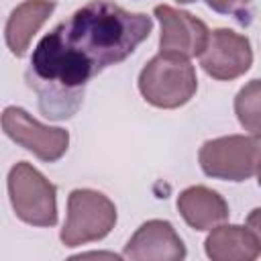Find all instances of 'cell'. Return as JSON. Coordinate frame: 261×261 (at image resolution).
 Returning a JSON list of instances; mask_svg holds the SVG:
<instances>
[{"instance_id": "9a60e30c", "label": "cell", "mask_w": 261, "mask_h": 261, "mask_svg": "<svg viewBox=\"0 0 261 261\" xmlns=\"http://www.w3.org/2000/svg\"><path fill=\"white\" fill-rule=\"evenodd\" d=\"M247 226L253 230V234L257 237V241H259V245H261V208H255V210L249 212V216H247Z\"/></svg>"}, {"instance_id": "7c38bea8", "label": "cell", "mask_w": 261, "mask_h": 261, "mask_svg": "<svg viewBox=\"0 0 261 261\" xmlns=\"http://www.w3.org/2000/svg\"><path fill=\"white\" fill-rule=\"evenodd\" d=\"M53 10H55L53 0H24L10 12L4 37L12 55L22 57L27 53L33 37L45 24V20L51 16Z\"/></svg>"}, {"instance_id": "8992f818", "label": "cell", "mask_w": 261, "mask_h": 261, "mask_svg": "<svg viewBox=\"0 0 261 261\" xmlns=\"http://www.w3.org/2000/svg\"><path fill=\"white\" fill-rule=\"evenodd\" d=\"M2 128L16 145L31 151L41 161L61 159L69 147V133L59 126H47L33 118L24 108L8 106L2 112Z\"/></svg>"}, {"instance_id": "3957f363", "label": "cell", "mask_w": 261, "mask_h": 261, "mask_svg": "<svg viewBox=\"0 0 261 261\" xmlns=\"http://www.w3.org/2000/svg\"><path fill=\"white\" fill-rule=\"evenodd\" d=\"M8 196L22 222L33 226L57 222V188L31 163L18 161L8 171Z\"/></svg>"}, {"instance_id": "e0dca14e", "label": "cell", "mask_w": 261, "mask_h": 261, "mask_svg": "<svg viewBox=\"0 0 261 261\" xmlns=\"http://www.w3.org/2000/svg\"><path fill=\"white\" fill-rule=\"evenodd\" d=\"M257 184H259V188H261V163H259V167H257Z\"/></svg>"}, {"instance_id": "2e32d148", "label": "cell", "mask_w": 261, "mask_h": 261, "mask_svg": "<svg viewBox=\"0 0 261 261\" xmlns=\"http://www.w3.org/2000/svg\"><path fill=\"white\" fill-rule=\"evenodd\" d=\"M80 257H116V255H108V253H86V255H80Z\"/></svg>"}, {"instance_id": "ba28073f", "label": "cell", "mask_w": 261, "mask_h": 261, "mask_svg": "<svg viewBox=\"0 0 261 261\" xmlns=\"http://www.w3.org/2000/svg\"><path fill=\"white\" fill-rule=\"evenodd\" d=\"M153 14L161 22L159 53L181 55L186 59L200 57L208 45V27L186 10H177L169 4L155 6Z\"/></svg>"}, {"instance_id": "52a82bcc", "label": "cell", "mask_w": 261, "mask_h": 261, "mask_svg": "<svg viewBox=\"0 0 261 261\" xmlns=\"http://www.w3.org/2000/svg\"><path fill=\"white\" fill-rule=\"evenodd\" d=\"M253 63V49L245 35L232 29H214L208 45L200 55L202 69L220 82H230L249 71Z\"/></svg>"}, {"instance_id": "277c9868", "label": "cell", "mask_w": 261, "mask_h": 261, "mask_svg": "<svg viewBox=\"0 0 261 261\" xmlns=\"http://www.w3.org/2000/svg\"><path fill=\"white\" fill-rule=\"evenodd\" d=\"M198 161L208 177L245 181L257 173L261 163V137L228 135L210 139L200 147Z\"/></svg>"}, {"instance_id": "8fae6325", "label": "cell", "mask_w": 261, "mask_h": 261, "mask_svg": "<svg viewBox=\"0 0 261 261\" xmlns=\"http://www.w3.org/2000/svg\"><path fill=\"white\" fill-rule=\"evenodd\" d=\"M212 261H253L261 255V245L249 226L218 224L204 241Z\"/></svg>"}, {"instance_id": "30bf717a", "label": "cell", "mask_w": 261, "mask_h": 261, "mask_svg": "<svg viewBox=\"0 0 261 261\" xmlns=\"http://www.w3.org/2000/svg\"><path fill=\"white\" fill-rule=\"evenodd\" d=\"M177 210L181 218L196 230H212L228 218L226 200L206 186L186 188L177 196Z\"/></svg>"}, {"instance_id": "9c48e42d", "label": "cell", "mask_w": 261, "mask_h": 261, "mask_svg": "<svg viewBox=\"0 0 261 261\" xmlns=\"http://www.w3.org/2000/svg\"><path fill=\"white\" fill-rule=\"evenodd\" d=\"M124 259L133 261H181L186 245L167 220H147L128 239Z\"/></svg>"}, {"instance_id": "ac0fdd59", "label": "cell", "mask_w": 261, "mask_h": 261, "mask_svg": "<svg viewBox=\"0 0 261 261\" xmlns=\"http://www.w3.org/2000/svg\"><path fill=\"white\" fill-rule=\"evenodd\" d=\"M179 4H190V2H196V0H177Z\"/></svg>"}, {"instance_id": "6da1fadb", "label": "cell", "mask_w": 261, "mask_h": 261, "mask_svg": "<svg viewBox=\"0 0 261 261\" xmlns=\"http://www.w3.org/2000/svg\"><path fill=\"white\" fill-rule=\"evenodd\" d=\"M153 20L108 0H90L51 29L35 47L27 84L39 96L41 112L65 120L82 104L86 84L124 61L151 33Z\"/></svg>"}, {"instance_id": "5bb4252c", "label": "cell", "mask_w": 261, "mask_h": 261, "mask_svg": "<svg viewBox=\"0 0 261 261\" xmlns=\"http://www.w3.org/2000/svg\"><path fill=\"white\" fill-rule=\"evenodd\" d=\"M253 0H206V4L220 14H230L241 22H249V8Z\"/></svg>"}, {"instance_id": "7a4b0ae2", "label": "cell", "mask_w": 261, "mask_h": 261, "mask_svg": "<svg viewBox=\"0 0 261 261\" xmlns=\"http://www.w3.org/2000/svg\"><path fill=\"white\" fill-rule=\"evenodd\" d=\"M139 90L155 108H179L188 104L196 90L198 77L190 59L171 53H157L139 73Z\"/></svg>"}, {"instance_id": "5b68a950", "label": "cell", "mask_w": 261, "mask_h": 261, "mask_svg": "<svg viewBox=\"0 0 261 261\" xmlns=\"http://www.w3.org/2000/svg\"><path fill=\"white\" fill-rule=\"evenodd\" d=\"M114 224V202L102 192L82 188L67 196V218L59 237L65 247H80L92 241H102Z\"/></svg>"}, {"instance_id": "4fadbf2b", "label": "cell", "mask_w": 261, "mask_h": 261, "mask_svg": "<svg viewBox=\"0 0 261 261\" xmlns=\"http://www.w3.org/2000/svg\"><path fill=\"white\" fill-rule=\"evenodd\" d=\"M234 114L245 130L261 137V80H251L234 96Z\"/></svg>"}]
</instances>
